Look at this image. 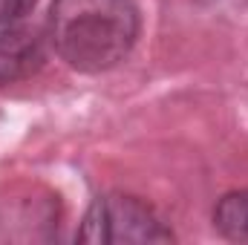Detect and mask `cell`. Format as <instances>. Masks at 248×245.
<instances>
[{
  "instance_id": "obj_4",
  "label": "cell",
  "mask_w": 248,
  "mask_h": 245,
  "mask_svg": "<svg viewBox=\"0 0 248 245\" xmlns=\"http://www.w3.org/2000/svg\"><path fill=\"white\" fill-rule=\"evenodd\" d=\"M214 228L231 243H248V187L231 190L217 202Z\"/></svg>"
},
{
  "instance_id": "obj_5",
  "label": "cell",
  "mask_w": 248,
  "mask_h": 245,
  "mask_svg": "<svg viewBox=\"0 0 248 245\" xmlns=\"http://www.w3.org/2000/svg\"><path fill=\"white\" fill-rule=\"evenodd\" d=\"M38 0H0V35L20 26L23 17L35 9Z\"/></svg>"
},
{
  "instance_id": "obj_1",
  "label": "cell",
  "mask_w": 248,
  "mask_h": 245,
  "mask_svg": "<svg viewBox=\"0 0 248 245\" xmlns=\"http://www.w3.org/2000/svg\"><path fill=\"white\" fill-rule=\"evenodd\" d=\"M141 32L133 0H52L46 17L49 46L78 72H107L133 52Z\"/></svg>"
},
{
  "instance_id": "obj_2",
  "label": "cell",
  "mask_w": 248,
  "mask_h": 245,
  "mask_svg": "<svg viewBox=\"0 0 248 245\" xmlns=\"http://www.w3.org/2000/svg\"><path fill=\"white\" fill-rule=\"evenodd\" d=\"M75 240L95 245L173 243L176 234L144 199L133 193H101L87 208Z\"/></svg>"
},
{
  "instance_id": "obj_3",
  "label": "cell",
  "mask_w": 248,
  "mask_h": 245,
  "mask_svg": "<svg viewBox=\"0 0 248 245\" xmlns=\"http://www.w3.org/2000/svg\"><path fill=\"white\" fill-rule=\"evenodd\" d=\"M49 35L35 26H15L0 35V87L38 75L46 63Z\"/></svg>"
}]
</instances>
